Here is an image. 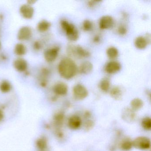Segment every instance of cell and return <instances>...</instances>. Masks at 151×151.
Instances as JSON below:
<instances>
[{
	"mask_svg": "<svg viewBox=\"0 0 151 151\" xmlns=\"http://www.w3.org/2000/svg\"><path fill=\"white\" fill-rule=\"evenodd\" d=\"M64 119V115L62 113H59L55 115V120L58 123L62 122Z\"/></svg>",
	"mask_w": 151,
	"mask_h": 151,
	"instance_id": "obj_30",
	"label": "cell"
},
{
	"mask_svg": "<svg viewBox=\"0 0 151 151\" xmlns=\"http://www.w3.org/2000/svg\"><path fill=\"white\" fill-rule=\"evenodd\" d=\"M131 108L133 111H137L140 110L144 106V102L141 99L135 98L131 101Z\"/></svg>",
	"mask_w": 151,
	"mask_h": 151,
	"instance_id": "obj_16",
	"label": "cell"
},
{
	"mask_svg": "<svg viewBox=\"0 0 151 151\" xmlns=\"http://www.w3.org/2000/svg\"><path fill=\"white\" fill-rule=\"evenodd\" d=\"M20 12L22 16L26 19H30L32 18L34 14V9L30 5L24 4L21 6Z\"/></svg>",
	"mask_w": 151,
	"mask_h": 151,
	"instance_id": "obj_9",
	"label": "cell"
},
{
	"mask_svg": "<svg viewBox=\"0 0 151 151\" xmlns=\"http://www.w3.org/2000/svg\"><path fill=\"white\" fill-rule=\"evenodd\" d=\"M114 24V20L110 16H104L100 19L99 27L101 29H109Z\"/></svg>",
	"mask_w": 151,
	"mask_h": 151,
	"instance_id": "obj_10",
	"label": "cell"
},
{
	"mask_svg": "<svg viewBox=\"0 0 151 151\" xmlns=\"http://www.w3.org/2000/svg\"><path fill=\"white\" fill-rule=\"evenodd\" d=\"M37 145L40 149L43 150L46 147V141L44 139H39L37 142Z\"/></svg>",
	"mask_w": 151,
	"mask_h": 151,
	"instance_id": "obj_28",
	"label": "cell"
},
{
	"mask_svg": "<svg viewBox=\"0 0 151 151\" xmlns=\"http://www.w3.org/2000/svg\"><path fill=\"white\" fill-rule=\"evenodd\" d=\"M146 40L147 41V43H150L151 42V36L149 33H147L145 37Z\"/></svg>",
	"mask_w": 151,
	"mask_h": 151,
	"instance_id": "obj_33",
	"label": "cell"
},
{
	"mask_svg": "<svg viewBox=\"0 0 151 151\" xmlns=\"http://www.w3.org/2000/svg\"><path fill=\"white\" fill-rule=\"evenodd\" d=\"M147 44L148 43L146 40L145 38L142 36L137 37L135 40V46L139 49H144L146 47Z\"/></svg>",
	"mask_w": 151,
	"mask_h": 151,
	"instance_id": "obj_18",
	"label": "cell"
},
{
	"mask_svg": "<svg viewBox=\"0 0 151 151\" xmlns=\"http://www.w3.org/2000/svg\"><path fill=\"white\" fill-rule=\"evenodd\" d=\"M1 42H0V49H1Z\"/></svg>",
	"mask_w": 151,
	"mask_h": 151,
	"instance_id": "obj_37",
	"label": "cell"
},
{
	"mask_svg": "<svg viewBox=\"0 0 151 151\" xmlns=\"http://www.w3.org/2000/svg\"><path fill=\"white\" fill-rule=\"evenodd\" d=\"M121 68V65L119 63L115 61L109 62L106 65V72L108 74H114L116 73L120 70Z\"/></svg>",
	"mask_w": 151,
	"mask_h": 151,
	"instance_id": "obj_12",
	"label": "cell"
},
{
	"mask_svg": "<svg viewBox=\"0 0 151 151\" xmlns=\"http://www.w3.org/2000/svg\"><path fill=\"white\" fill-rule=\"evenodd\" d=\"M101 1H90L88 2V6L89 7L92 8L95 6L99 2H101Z\"/></svg>",
	"mask_w": 151,
	"mask_h": 151,
	"instance_id": "obj_31",
	"label": "cell"
},
{
	"mask_svg": "<svg viewBox=\"0 0 151 151\" xmlns=\"http://www.w3.org/2000/svg\"><path fill=\"white\" fill-rule=\"evenodd\" d=\"M133 147L132 141L129 138L124 139L122 140L120 145V147L123 151H129Z\"/></svg>",
	"mask_w": 151,
	"mask_h": 151,
	"instance_id": "obj_19",
	"label": "cell"
},
{
	"mask_svg": "<svg viewBox=\"0 0 151 151\" xmlns=\"http://www.w3.org/2000/svg\"><path fill=\"white\" fill-rule=\"evenodd\" d=\"M60 51V47H55L46 50L44 56L47 62L51 63L55 60L57 58Z\"/></svg>",
	"mask_w": 151,
	"mask_h": 151,
	"instance_id": "obj_7",
	"label": "cell"
},
{
	"mask_svg": "<svg viewBox=\"0 0 151 151\" xmlns=\"http://www.w3.org/2000/svg\"><path fill=\"white\" fill-rule=\"evenodd\" d=\"M93 42L95 43H99L100 41V38L99 36H96L93 37Z\"/></svg>",
	"mask_w": 151,
	"mask_h": 151,
	"instance_id": "obj_34",
	"label": "cell"
},
{
	"mask_svg": "<svg viewBox=\"0 0 151 151\" xmlns=\"http://www.w3.org/2000/svg\"><path fill=\"white\" fill-rule=\"evenodd\" d=\"M11 84L6 80H4L0 83V91L2 92L6 93L10 91L11 90Z\"/></svg>",
	"mask_w": 151,
	"mask_h": 151,
	"instance_id": "obj_22",
	"label": "cell"
},
{
	"mask_svg": "<svg viewBox=\"0 0 151 151\" xmlns=\"http://www.w3.org/2000/svg\"><path fill=\"white\" fill-rule=\"evenodd\" d=\"M62 28L66 32L68 39L71 41H76L79 38V33L76 26L69 23L67 20H63L60 22Z\"/></svg>",
	"mask_w": 151,
	"mask_h": 151,
	"instance_id": "obj_2",
	"label": "cell"
},
{
	"mask_svg": "<svg viewBox=\"0 0 151 151\" xmlns=\"http://www.w3.org/2000/svg\"><path fill=\"white\" fill-rule=\"evenodd\" d=\"M82 124L81 118L77 115L70 116L68 121V125L71 129L76 130L79 129Z\"/></svg>",
	"mask_w": 151,
	"mask_h": 151,
	"instance_id": "obj_11",
	"label": "cell"
},
{
	"mask_svg": "<svg viewBox=\"0 0 151 151\" xmlns=\"http://www.w3.org/2000/svg\"><path fill=\"white\" fill-rule=\"evenodd\" d=\"M67 52L69 56L76 58H86L91 55L89 51L84 49L80 46L70 45L68 46Z\"/></svg>",
	"mask_w": 151,
	"mask_h": 151,
	"instance_id": "obj_3",
	"label": "cell"
},
{
	"mask_svg": "<svg viewBox=\"0 0 151 151\" xmlns=\"http://www.w3.org/2000/svg\"><path fill=\"white\" fill-rule=\"evenodd\" d=\"M51 26V23L46 20H43L39 23L37 25V29L40 32H45L47 31Z\"/></svg>",
	"mask_w": 151,
	"mask_h": 151,
	"instance_id": "obj_20",
	"label": "cell"
},
{
	"mask_svg": "<svg viewBox=\"0 0 151 151\" xmlns=\"http://www.w3.org/2000/svg\"><path fill=\"white\" fill-rule=\"evenodd\" d=\"M14 66L17 71L23 72L27 69L28 68V63L24 59L19 58L14 61Z\"/></svg>",
	"mask_w": 151,
	"mask_h": 151,
	"instance_id": "obj_14",
	"label": "cell"
},
{
	"mask_svg": "<svg viewBox=\"0 0 151 151\" xmlns=\"http://www.w3.org/2000/svg\"><path fill=\"white\" fill-rule=\"evenodd\" d=\"M34 47L35 49L39 50L41 48V45H40V44L39 42H36L34 43Z\"/></svg>",
	"mask_w": 151,
	"mask_h": 151,
	"instance_id": "obj_32",
	"label": "cell"
},
{
	"mask_svg": "<svg viewBox=\"0 0 151 151\" xmlns=\"http://www.w3.org/2000/svg\"><path fill=\"white\" fill-rule=\"evenodd\" d=\"M77 70L76 63L70 58L63 59L58 66L59 73L65 79H70L75 76L76 74Z\"/></svg>",
	"mask_w": 151,
	"mask_h": 151,
	"instance_id": "obj_1",
	"label": "cell"
},
{
	"mask_svg": "<svg viewBox=\"0 0 151 151\" xmlns=\"http://www.w3.org/2000/svg\"><path fill=\"white\" fill-rule=\"evenodd\" d=\"M94 126V123L92 120H87L84 123V129L86 131H89Z\"/></svg>",
	"mask_w": 151,
	"mask_h": 151,
	"instance_id": "obj_27",
	"label": "cell"
},
{
	"mask_svg": "<svg viewBox=\"0 0 151 151\" xmlns=\"http://www.w3.org/2000/svg\"><path fill=\"white\" fill-rule=\"evenodd\" d=\"M93 68V65L89 61L83 63L79 67V72L81 74H88L90 73Z\"/></svg>",
	"mask_w": 151,
	"mask_h": 151,
	"instance_id": "obj_15",
	"label": "cell"
},
{
	"mask_svg": "<svg viewBox=\"0 0 151 151\" xmlns=\"http://www.w3.org/2000/svg\"><path fill=\"white\" fill-rule=\"evenodd\" d=\"M88 92L86 88L81 84H77L73 88L74 98L78 100L84 99L88 96Z\"/></svg>",
	"mask_w": 151,
	"mask_h": 151,
	"instance_id": "obj_5",
	"label": "cell"
},
{
	"mask_svg": "<svg viewBox=\"0 0 151 151\" xmlns=\"http://www.w3.org/2000/svg\"><path fill=\"white\" fill-rule=\"evenodd\" d=\"M110 95L113 99L119 100L122 97V92L119 87L114 86L110 90Z\"/></svg>",
	"mask_w": 151,
	"mask_h": 151,
	"instance_id": "obj_17",
	"label": "cell"
},
{
	"mask_svg": "<svg viewBox=\"0 0 151 151\" xmlns=\"http://www.w3.org/2000/svg\"><path fill=\"white\" fill-rule=\"evenodd\" d=\"M53 91L57 95H65L68 92V86L66 84L62 82L57 83L54 86Z\"/></svg>",
	"mask_w": 151,
	"mask_h": 151,
	"instance_id": "obj_13",
	"label": "cell"
},
{
	"mask_svg": "<svg viewBox=\"0 0 151 151\" xmlns=\"http://www.w3.org/2000/svg\"><path fill=\"white\" fill-rule=\"evenodd\" d=\"M117 32L120 35H124L126 34L127 32V30L125 26H124V25H120L118 27Z\"/></svg>",
	"mask_w": 151,
	"mask_h": 151,
	"instance_id": "obj_29",
	"label": "cell"
},
{
	"mask_svg": "<svg viewBox=\"0 0 151 151\" xmlns=\"http://www.w3.org/2000/svg\"><path fill=\"white\" fill-rule=\"evenodd\" d=\"M3 116H4V115H3V113L1 110H0V121H1L3 119Z\"/></svg>",
	"mask_w": 151,
	"mask_h": 151,
	"instance_id": "obj_35",
	"label": "cell"
},
{
	"mask_svg": "<svg viewBox=\"0 0 151 151\" xmlns=\"http://www.w3.org/2000/svg\"><path fill=\"white\" fill-rule=\"evenodd\" d=\"M83 27L85 31H89L91 30L92 28V23L89 20H85L83 22Z\"/></svg>",
	"mask_w": 151,
	"mask_h": 151,
	"instance_id": "obj_26",
	"label": "cell"
},
{
	"mask_svg": "<svg viewBox=\"0 0 151 151\" xmlns=\"http://www.w3.org/2000/svg\"><path fill=\"white\" fill-rule=\"evenodd\" d=\"M122 117L124 122L131 123L136 120V114L131 108L126 107L122 110Z\"/></svg>",
	"mask_w": 151,
	"mask_h": 151,
	"instance_id": "obj_6",
	"label": "cell"
},
{
	"mask_svg": "<svg viewBox=\"0 0 151 151\" xmlns=\"http://www.w3.org/2000/svg\"><path fill=\"white\" fill-rule=\"evenodd\" d=\"M36 1H28L27 2H28V5H30L31 6V5H32V4H34Z\"/></svg>",
	"mask_w": 151,
	"mask_h": 151,
	"instance_id": "obj_36",
	"label": "cell"
},
{
	"mask_svg": "<svg viewBox=\"0 0 151 151\" xmlns=\"http://www.w3.org/2000/svg\"><path fill=\"white\" fill-rule=\"evenodd\" d=\"M27 49L26 47L22 44H17L14 48V52L19 56L24 55L26 54Z\"/></svg>",
	"mask_w": 151,
	"mask_h": 151,
	"instance_id": "obj_21",
	"label": "cell"
},
{
	"mask_svg": "<svg viewBox=\"0 0 151 151\" xmlns=\"http://www.w3.org/2000/svg\"><path fill=\"white\" fill-rule=\"evenodd\" d=\"M99 86L101 91L106 92L109 91L110 87L109 80L107 78H103L100 83Z\"/></svg>",
	"mask_w": 151,
	"mask_h": 151,
	"instance_id": "obj_23",
	"label": "cell"
},
{
	"mask_svg": "<svg viewBox=\"0 0 151 151\" xmlns=\"http://www.w3.org/2000/svg\"><path fill=\"white\" fill-rule=\"evenodd\" d=\"M141 125L143 129L146 130H150L151 129V119L150 117H145L142 119Z\"/></svg>",
	"mask_w": 151,
	"mask_h": 151,
	"instance_id": "obj_25",
	"label": "cell"
},
{
	"mask_svg": "<svg viewBox=\"0 0 151 151\" xmlns=\"http://www.w3.org/2000/svg\"><path fill=\"white\" fill-rule=\"evenodd\" d=\"M106 53L110 59H115L118 56V50L114 47H111L108 48Z\"/></svg>",
	"mask_w": 151,
	"mask_h": 151,
	"instance_id": "obj_24",
	"label": "cell"
},
{
	"mask_svg": "<svg viewBox=\"0 0 151 151\" xmlns=\"http://www.w3.org/2000/svg\"><path fill=\"white\" fill-rule=\"evenodd\" d=\"M32 36V30L28 26H23L19 29L17 34V38L22 41L27 40Z\"/></svg>",
	"mask_w": 151,
	"mask_h": 151,
	"instance_id": "obj_8",
	"label": "cell"
},
{
	"mask_svg": "<svg viewBox=\"0 0 151 151\" xmlns=\"http://www.w3.org/2000/svg\"><path fill=\"white\" fill-rule=\"evenodd\" d=\"M133 147L139 150H147L149 149L151 145L150 139L148 137L140 136L136 138L132 141Z\"/></svg>",
	"mask_w": 151,
	"mask_h": 151,
	"instance_id": "obj_4",
	"label": "cell"
}]
</instances>
